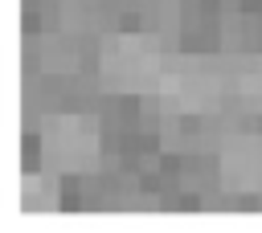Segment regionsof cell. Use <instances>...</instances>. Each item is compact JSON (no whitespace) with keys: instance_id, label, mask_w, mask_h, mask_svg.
<instances>
[{"instance_id":"cell-3","label":"cell","mask_w":262,"mask_h":233,"mask_svg":"<svg viewBox=\"0 0 262 233\" xmlns=\"http://www.w3.org/2000/svg\"><path fill=\"white\" fill-rule=\"evenodd\" d=\"M156 94H160V106L172 110V114H213L221 106V98H225V82L213 69L176 65V69L160 74Z\"/></svg>"},{"instance_id":"cell-4","label":"cell","mask_w":262,"mask_h":233,"mask_svg":"<svg viewBox=\"0 0 262 233\" xmlns=\"http://www.w3.org/2000/svg\"><path fill=\"white\" fill-rule=\"evenodd\" d=\"M217 176L221 188L233 196H262V135L258 131L229 135L217 151Z\"/></svg>"},{"instance_id":"cell-2","label":"cell","mask_w":262,"mask_h":233,"mask_svg":"<svg viewBox=\"0 0 262 233\" xmlns=\"http://www.w3.org/2000/svg\"><path fill=\"white\" fill-rule=\"evenodd\" d=\"M98 69L111 90H151L164 74V45L156 33H111L98 45Z\"/></svg>"},{"instance_id":"cell-6","label":"cell","mask_w":262,"mask_h":233,"mask_svg":"<svg viewBox=\"0 0 262 233\" xmlns=\"http://www.w3.org/2000/svg\"><path fill=\"white\" fill-rule=\"evenodd\" d=\"M49 180H53V172H45V176H41V172H37V176L29 172V176H25V184H20V204H25V208H37V213L53 208L57 192H53V184H49Z\"/></svg>"},{"instance_id":"cell-1","label":"cell","mask_w":262,"mask_h":233,"mask_svg":"<svg viewBox=\"0 0 262 233\" xmlns=\"http://www.w3.org/2000/svg\"><path fill=\"white\" fill-rule=\"evenodd\" d=\"M41 168L53 176H86L102 159V127L86 110H57L41 119Z\"/></svg>"},{"instance_id":"cell-5","label":"cell","mask_w":262,"mask_h":233,"mask_svg":"<svg viewBox=\"0 0 262 233\" xmlns=\"http://www.w3.org/2000/svg\"><path fill=\"white\" fill-rule=\"evenodd\" d=\"M229 90H233L237 102L262 110V53L237 61V69H233V78H229Z\"/></svg>"}]
</instances>
